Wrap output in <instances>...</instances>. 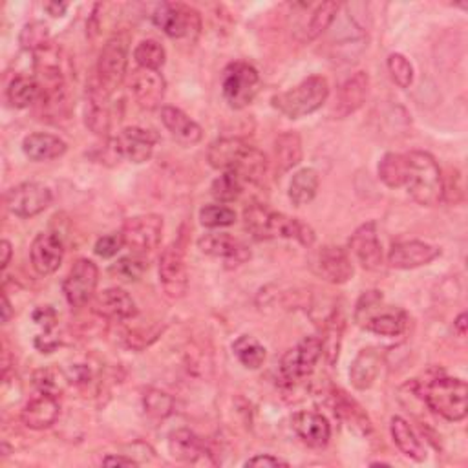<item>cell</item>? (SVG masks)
<instances>
[{"instance_id": "cell-55", "label": "cell", "mask_w": 468, "mask_h": 468, "mask_svg": "<svg viewBox=\"0 0 468 468\" xmlns=\"http://www.w3.org/2000/svg\"><path fill=\"white\" fill-rule=\"evenodd\" d=\"M0 251H3V260H0V265H3V269H6L10 265L12 255H13L12 244L8 240H3V244H0Z\"/></svg>"}, {"instance_id": "cell-25", "label": "cell", "mask_w": 468, "mask_h": 468, "mask_svg": "<svg viewBox=\"0 0 468 468\" xmlns=\"http://www.w3.org/2000/svg\"><path fill=\"white\" fill-rule=\"evenodd\" d=\"M383 350L377 348H364L350 368V381L357 390H368L377 381L381 368H383Z\"/></svg>"}, {"instance_id": "cell-56", "label": "cell", "mask_w": 468, "mask_h": 468, "mask_svg": "<svg viewBox=\"0 0 468 468\" xmlns=\"http://www.w3.org/2000/svg\"><path fill=\"white\" fill-rule=\"evenodd\" d=\"M466 320H468L466 313H461V315L455 318V322H454V327H455V332H457L459 337H464V335H466V325H468Z\"/></svg>"}, {"instance_id": "cell-53", "label": "cell", "mask_w": 468, "mask_h": 468, "mask_svg": "<svg viewBox=\"0 0 468 468\" xmlns=\"http://www.w3.org/2000/svg\"><path fill=\"white\" fill-rule=\"evenodd\" d=\"M105 466H137V461L125 455H107L103 459Z\"/></svg>"}, {"instance_id": "cell-31", "label": "cell", "mask_w": 468, "mask_h": 468, "mask_svg": "<svg viewBox=\"0 0 468 468\" xmlns=\"http://www.w3.org/2000/svg\"><path fill=\"white\" fill-rule=\"evenodd\" d=\"M392 438L394 443L397 445V448L410 459L413 461H423L427 457L425 446L420 445L419 438L415 436V432L412 430V427L408 425V420H404L403 417H394L392 419Z\"/></svg>"}, {"instance_id": "cell-40", "label": "cell", "mask_w": 468, "mask_h": 468, "mask_svg": "<svg viewBox=\"0 0 468 468\" xmlns=\"http://www.w3.org/2000/svg\"><path fill=\"white\" fill-rule=\"evenodd\" d=\"M339 4L337 3H322L320 6H316V10L313 12L308 28H306V37L309 40L316 39L318 35H322L327 28H330L339 13Z\"/></svg>"}, {"instance_id": "cell-27", "label": "cell", "mask_w": 468, "mask_h": 468, "mask_svg": "<svg viewBox=\"0 0 468 468\" xmlns=\"http://www.w3.org/2000/svg\"><path fill=\"white\" fill-rule=\"evenodd\" d=\"M68 145L61 137L46 132H35L24 137L22 151L31 161H52L66 152Z\"/></svg>"}, {"instance_id": "cell-8", "label": "cell", "mask_w": 468, "mask_h": 468, "mask_svg": "<svg viewBox=\"0 0 468 468\" xmlns=\"http://www.w3.org/2000/svg\"><path fill=\"white\" fill-rule=\"evenodd\" d=\"M121 237L125 246L135 255H145L161 244L163 238V218L158 214H142L128 218L123 223Z\"/></svg>"}, {"instance_id": "cell-14", "label": "cell", "mask_w": 468, "mask_h": 468, "mask_svg": "<svg viewBox=\"0 0 468 468\" xmlns=\"http://www.w3.org/2000/svg\"><path fill=\"white\" fill-rule=\"evenodd\" d=\"M117 158H126L132 163H145L152 158L158 135L142 126H126L117 137L110 139Z\"/></svg>"}, {"instance_id": "cell-30", "label": "cell", "mask_w": 468, "mask_h": 468, "mask_svg": "<svg viewBox=\"0 0 468 468\" xmlns=\"http://www.w3.org/2000/svg\"><path fill=\"white\" fill-rule=\"evenodd\" d=\"M276 169L280 172H288L302 161V139L295 132H286L278 135L274 143Z\"/></svg>"}, {"instance_id": "cell-17", "label": "cell", "mask_w": 468, "mask_h": 468, "mask_svg": "<svg viewBox=\"0 0 468 468\" xmlns=\"http://www.w3.org/2000/svg\"><path fill=\"white\" fill-rule=\"evenodd\" d=\"M350 247L364 269L379 271L383 267V246L379 242L376 221L360 225L350 238Z\"/></svg>"}, {"instance_id": "cell-45", "label": "cell", "mask_w": 468, "mask_h": 468, "mask_svg": "<svg viewBox=\"0 0 468 468\" xmlns=\"http://www.w3.org/2000/svg\"><path fill=\"white\" fill-rule=\"evenodd\" d=\"M143 404H145L147 413L156 419H165L167 415L172 413V408H174L172 397L160 390H149L143 397Z\"/></svg>"}, {"instance_id": "cell-37", "label": "cell", "mask_w": 468, "mask_h": 468, "mask_svg": "<svg viewBox=\"0 0 468 468\" xmlns=\"http://www.w3.org/2000/svg\"><path fill=\"white\" fill-rule=\"evenodd\" d=\"M379 178L390 189H399L408 179V161L404 154H386L379 163Z\"/></svg>"}, {"instance_id": "cell-50", "label": "cell", "mask_w": 468, "mask_h": 468, "mask_svg": "<svg viewBox=\"0 0 468 468\" xmlns=\"http://www.w3.org/2000/svg\"><path fill=\"white\" fill-rule=\"evenodd\" d=\"M33 322L42 327V332H54L57 325V313L50 306H42L33 311Z\"/></svg>"}, {"instance_id": "cell-36", "label": "cell", "mask_w": 468, "mask_h": 468, "mask_svg": "<svg viewBox=\"0 0 468 468\" xmlns=\"http://www.w3.org/2000/svg\"><path fill=\"white\" fill-rule=\"evenodd\" d=\"M334 406H335V412L341 419H344L346 423L357 430H360L362 434H368L371 430V425L368 420V415L362 412V408L353 401L350 399L344 392L341 390H334Z\"/></svg>"}, {"instance_id": "cell-38", "label": "cell", "mask_w": 468, "mask_h": 468, "mask_svg": "<svg viewBox=\"0 0 468 468\" xmlns=\"http://www.w3.org/2000/svg\"><path fill=\"white\" fill-rule=\"evenodd\" d=\"M232 351L247 369H258L265 360V348L251 335H242L232 342Z\"/></svg>"}, {"instance_id": "cell-35", "label": "cell", "mask_w": 468, "mask_h": 468, "mask_svg": "<svg viewBox=\"0 0 468 468\" xmlns=\"http://www.w3.org/2000/svg\"><path fill=\"white\" fill-rule=\"evenodd\" d=\"M342 334H344V318H342L341 311H334L325 320L324 337L320 339L322 355H325V359L330 364H335V360L339 359Z\"/></svg>"}, {"instance_id": "cell-57", "label": "cell", "mask_w": 468, "mask_h": 468, "mask_svg": "<svg viewBox=\"0 0 468 468\" xmlns=\"http://www.w3.org/2000/svg\"><path fill=\"white\" fill-rule=\"evenodd\" d=\"M12 316H13V309H12V304L8 300V295L4 293L3 295V324H8Z\"/></svg>"}, {"instance_id": "cell-19", "label": "cell", "mask_w": 468, "mask_h": 468, "mask_svg": "<svg viewBox=\"0 0 468 468\" xmlns=\"http://www.w3.org/2000/svg\"><path fill=\"white\" fill-rule=\"evenodd\" d=\"M165 79L158 70L139 68L132 74L130 91L137 105L147 110H154L161 105L165 98Z\"/></svg>"}, {"instance_id": "cell-16", "label": "cell", "mask_w": 468, "mask_h": 468, "mask_svg": "<svg viewBox=\"0 0 468 468\" xmlns=\"http://www.w3.org/2000/svg\"><path fill=\"white\" fill-rule=\"evenodd\" d=\"M313 269L330 284H346L353 276V264L342 247L325 246L316 251Z\"/></svg>"}, {"instance_id": "cell-20", "label": "cell", "mask_w": 468, "mask_h": 468, "mask_svg": "<svg viewBox=\"0 0 468 468\" xmlns=\"http://www.w3.org/2000/svg\"><path fill=\"white\" fill-rule=\"evenodd\" d=\"M441 255V249L427 242H399L390 249L388 264L395 269H415L434 262Z\"/></svg>"}, {"instance_id": "cell-32", "label": "cell", "mask_w": 468, "mask_h": 468, "mask_svg": "<svg viewBox=\"0 0 468 468\" xmlns=\"http://www.w3.org/2000/svg\"><path fill=\"white\" fill-rule=\"evenodd\" d=\"M108 98L105 93H101L96 86L91 88L90 91V100L86 105V114H84V121L86 126L98 135H107L108 128H110V114L108 108L105 105Z\"/></svg>"}, {"instance_id": "cell-12", "label": "cell", "mask_w": 468, "mask_h": 468, "mask_svg": "<svg viewBox=\"0 0 468 468\" xmlns=\"http://www.w3.org/2000/svg\"><path fill=\"white\" fill-rule=\"evenodd\" d=\"M52 204V191L40 183H21L6 193V207L19 218H33Z\"/></svg>"}, {"instance_id": "cell-49", "label": "cell", "mask_w": 468, "mask_h": 468, "mask_svg": "<svg viewBox=\"0 0 468 468\" xmlns=\"http://www.w3.org/2000/svg\"><path fill=\"white\" fill-rule=\"evenodd\" d=\"M383 304V293L381 291H368L360 297V300L357 302V309H355V320L360 324L373 309L379 308Z\"/></svg>"}, {"instance_id": "cell-24", "label": "cell", "mask_w": 468, "mask_h": 468, "mask_svg": "<svg viewBox=\"0 0 468 468\" xmlns=\"http://www.w3.org/2000/svg\"><path fill=\"white\" fill-rule=\"evenodd\" d=\"M93 311L108 320H130L137 315V306L126 291L119 288H110L100 293L96 300H93Z\"/></svg>"}, {"instance_id": "cell-46", "label": "cell", "mask_w": 468, "mask_h": 468, "mask_svg": "<svg viewBox=\"0 0 468 468\" xmlns=\"http://www.w3.org/2000/svg\"><path fill=\"white\" fill-rule=\"evenodd\" d=\"M388 70L399 88H410V84L413 82V66L404 56L392 54L388 57Z\"/></svg>"}, {"instance_id": "cell-51", "label": "cell", "mask_w": 468, "mask_h": 468, "mask_svg": "<svg viewBox=\"0 0 468 468\" xmlns=\"http://www.w3.org/2000/svg\"><path fill=\"white\" fill-rule=\"evenodd\" d=\"M61 341L59 337L54 334V332H42L37 339H35V348L40 351V353H52L59 348Z\"/></svg>"}, {"instance_id": "cell-52", "label": "cell", "mask_w": 468, "mask_h": 468, "mask_svg": "<svg viewBox=\"0 0 468 468\" xmlns=\"http://www.w3.org/2000/svg\"><path fill=\"white\" fill-rule=\"evenodd\" d=\"M246 466H264V468H273V466H290L288 461L278 459L274 455H255L249 461H246Z\"/></svg>"}, {"instance_id": "cell-13", "label": "cell", "mask_w": 468, "mask_h": 468, "mask_svg": "<svg viewBox=\"0 0 468 468\" xmlns=\"http://www.w3.org/2000/svg\"><path fill=\"white\" fill-rule=\"evenodd\" d=\"M152 22L172 39L191 37L202 26L198 12L185 4H161L152 15Z\"/></svg>"}, {"instance_id": "cell-11", "label": "cell", "mask_w": 468, "mask_h": 468, "mask_svg": "<svg viewBox=\"0 0 468 468\" xmlns=\"http://www.w3.org/2000/svg\"><path fill=\"white\" fill-rule=\"evenodd\" d=\"M322 357V344L318 337H306L291 348L280 362V373L288 383H299L311 376L316 362Z\"/></svg>"}, {"instance_id": "cell-33", "label": "cell", "mask_w": 468, "mask_h": 468, "mask_svg": "<svg viewBox=\"0 0 468 468\" xmlns=\"http://www.w3.org/2000/svg\"><path fill=\"white\" fill-rule=\"evenodd\" d=\"M40 84L35 75H17L8 88V101L15 108H28L40 100Z\"/></svg>"}, {"instance_id": "cell-39", "label": "cell", "mask_w": 468, "mask_h": 468, "mask_svg": "<svg viewBox=\"0 0 468 468\" xmlns=\"http://www.w3.org/2000/svg\"><path fill=\"white\" fill-rule=\"evenodd\" d=\"M134 59H135L139 68L160 70L165 65L167 54H165V48L158 40L147 39V40H142L135 46Z\"/></svg>"}, {"instance_id": "cell-34", "label": "cell", "mask_w": 468, "mask_h": 468, "mask_svg": "<svg viewBox=\"0 0 468 468\" xmlns=\"http://www.w3.org/2000/svg\"><path fill=\"white\" fill-rule=\"evenodd\" d=\"M318 183L320 178L313 169H300L299 172H295L290 183V200L293 202V205L302 207L309 204L316 196Z\"/></svg>"}, {"instance_id": "cell-15", "label": "cell", "mask_w": 468, "mask_h": 468, "mask_svg": "<svg viewBox=\"0 0 468 468\" xmlns=\"http://www.w3.org/2000/svg\"><path fill=\"white\" fill-rule=\"evenodd\" d=\"M63 256H65V244L57 232L52 230L40 232L31 242L30 247L31 265L40 276H48L56 273L63 264Z\"/></svg>"}, {"instance_id": "cell-1", "label": "cell", "mask_w": 468, "mask_h": 468, "mask_svg": "<svg viewBox=\"0 0 468 468\" xmlns=\"http://www.w3.org/2000/svg\"><path fill=\"white\" fill-rule=\"evenodd\" d=\"M209 163L223 172L237 174L242 181L258 183L267 172V158L262 151L240 137H221L209 147Z\"/></svg>"}, {"instance_id": "cell-10", "label": "cell", "mask_w": 468, "mask_h": 468, "mask_svg": "<svg viewBox=\"0 0 468 468\" xmlns=\"http://www.w3.org/2000/svg\"><path fill=\"white\" fill-rule=\"evenodd\" d=\"M160 284L170 299H181L189 291V273L179 242L170 244L160 256Z\"/></svg>"}, {"instance_id": "cell-21", "label": "cell", "mask_w": 468, "mask_h": 468, "mask_svg": "<svg viewBox=\"0 0 468 468\" xmlns=\"http://www.w3.org/2000/svg\"><path fill=\"white\" fill-rule=\"evenodd\" d=\"M57 417H59L57 395L42 394V392H39L37 397L30 399L28 404L21 412L22 423L30 430H46V429H50L52 425H56Z\"/></svg>"}, {"instance_id": "cell-5", "label": "cell", "mask_w": 468, "mask_h": 468, "mask_svg": "<svg viewBox=\"0 0 468 468\" xmlns=\"http://www.w3.org/2000/svg\"><path fill=\"white\" fill-rule=\"evenodd\" d=\"M466 383L455 377H434L423 388V399L429 408L454 423L466 417Z\"/></svg>"}, {"instance_id": "cell-2", "label": "cell", "mask_w": 468, "mask_h": 468, "mask_svg": "<svg viewBox=\"0 0 468 468\" xmlns=\"http://www.w3.org/2000/svg\"><path fill=\"white\" fill-rule=\"evenodd\" d=\"M246 227L258 240L288 238L309 247L315 242V232L309 225L299 218H290L282 212H276L262 204H253L244 212Z\"/></svg>"}, {"instance_id": "cell-42", "label": "cell", "mask_w": 468, "mask_h": 468, "mask_svg": "<svg viewBox=\"0 0 468 468\" xmlns=\"http://www.w3.org/2000/svg\"><path fill=\"white\" fill-rule=\"evenodd\" d=\"M149 264L139 256V255H130V256H123L119 258L112 267H110V274L114 278L123 280V282H135V280L142 278L147 271Z\"/></svg>"}, {"instance_id": "cell-18", "label": "cell", "mask_w": 468, "mask_h": 468, "mask_svg": "<svg viewBox=\"0 0 468 468\" xmlns=\"http://www.w3.org/2000/svg\"><path fill=\"white\" fill-rule=\"evenodd\" d=\"M198 247L204 255L225 260L234 265L244 264L251 258L249 247L242 240L234 238L229 232L204 234V237L198 240Z\"/></svg>"}, {"instance_id": "cell-26", "label": "cell", "mask_w": 468, "mask_h": 468, "mask_svg": "<svg viewBox=\"0 0 468 468\" xmlns=\"http://www.w3.org/2000/svg\"><path fill=\"white\" fill-rule=\"evenodd\" d=\"M368 86H369V77L366 72H357L350 79H346V82L341 86L339 100L334 110L339 119L355 114L364 105L368 96Z\"/></svg>"}, {"instance_id": "cell-54", "label": "cell", "mask_w": 468, "mask_h": 468, "mask_svg": "<svg viewBox=\"0 0 468 468\" xmlns=\"http://www.w3.org/2000/svg\"><path fill=\"white\" fill-rule=\"evenodd\" d=\"M44 10L48 12V15H52V17H63L68 10V4L66 3H46Z\"/></svg>"}, {"instance_id": "cell-28", "label": "cell", "mask_w": 468, "mask_h": 468, "mask_svg": "<svg viewBox=\"0 0 468 468\" xmlns=\"http://www.w3.org/2000/svg\"><path fill=\"white\" fill-rule=\"evenodd\" d=\"M381 308V306H379ZM379 308L373 309L362 322L360 325L366 327L368 332L381 335V337H397L401 334H404L406 330V313L401 309H385V311H377Z\"/></svg>"}, {"instance_id": "cell-23", "label": "cell", "mask_w": 468, "mask_h": 468, "mask_svg": "<svg viewBox=\"0 0 468 468\" xmlns=\"http://www.w3.org/2000/svg\"><path fill=\"white\" fill-rule=\"evenodd\" d=\"M293 430L311 448H322L330 443L332 427L327 419L316 412H299L293 415Z\"/></svg>"}, {"instance_id": "cell-9", "label": "cell", "mask_w": 468, "mask_h": 468, "mask_svg": "<svg viewBox=\"0 0 468 468\" xmlns=\"http://www.w3.org/2000/svg\"><path fill=\"white\" fill-rule=\"evenodd\" d=\"M100 282V269L88 258L77 260L63 282V293L72 308H84Z\"/></svg>"}, {"instance_id": "cell-43", "label": "cell", "mask_w": 468, "mask_h": 468, "mask_svg": "<svg viewBox=\"0 0 468 468\" xmlns=\"http://www.w3.org/2000/svg\"><path fill=\"white\" fill-rule=\"evenodd\" d=\"M19 40L24 50L40 52L46 48V46H48V40H50L48 26H46L44 22H30L22 28Z\"/></svg>"}, {"instance_id": "cell-22", "label": "cell", "mask_w": 468, "mask_h": 468, "mask_svg": "<svg viewBox=\"0 0 468 468\" xmlns=\"http://www.w3.org/2000/svg\"><path fill=\"white\" fill-rule=\"evenodd\" d=\"M161 123L181 147H195L202 142L204 137L202 126L176 107L161 108Z\"/></svg>"}, {"instance_id": "cell-44", "label": "cell", "mask_w": 468, "mask_h": 468, "mask_svg": "<svg viewBox=\"0 0 468 468\" xmlns=\"http://www.w3.org/2000/svg\"><path fill=\"white\" fill-rule=\"evenodd\" d=\"M200 221L204 227H229L237 221V212L225 205H207L200 211Z\"/></svg>"}, {"instance_id": "cell-4", "label": "cell", "mask_w": 468, "mask_h": 468, "mask_svg": "<svg viewBox=\"0 0 468 468\" xmlns=\"http://www.w3.org/2000/svg\"><path fill=\"white\" fill-rule=\"evenodd\" d=\"M330 98V84L322 75H311L295 88L273 98V107L290 119H300L322 108Z\"/></svg>"}, {"instance_id": "cell-7", "label": "cell", "mask_w": 468, "mask_h": 468, "mask_svg": "<svg viewBox=\"0 0 468 468\" xmlns=\"http://www.w3.org/2000/svg\"><path fill=\"white\" fill-rule=\"evenodd\" d=\"M260 90L258 70L244 61L232 63L225 68L221 77V93L227 105L234 110L249 107Z\"/></svg>"}, {"instance_id": "cell-6", "label": "cell", "mask_w": 468, "mask_h": 468, "mask_svg": "<svg viewBox=\"0 0 468 468\" xmlns=\"http://www.w3.org/2000/svg\"><path fill=\"white\" fill-rule=\"evenodd\" d=\"M128 68V37L114 35L107 40L98 59L96 68V88L110 98L123 84Z\"/></svg>"}, {"instance_id": "cell-41", "label": "cell", "mask_w": 468, "mask_h": 468, "mask_svg": "<svg viewBox=\"0 0 468 468\" xmlns=\"http://www.w3.org/2000/svg\"><path fill=\"white\" fill-rule=\"evenodd\" d=\"M242 189H244V181L232 172H223L220 178H216L212 181V186H211V195L218 200V202H234L240 195H242Z\"/></svg>"}, {"instance_id": "cell-48", "label": "cell", "mask_w": 468, "mask_h": 468, "mask_svg": "<svg viewBox=\"0 0 468 468\" xmlns=\"http://www.w3.org/2000/svg\"><path fill=\"white\" fill-rule=\"evenodd\" d=\"M123 247H125V240L121 237V232H112V234H107V237L100 238L96 242V247H93V251H96V255L101 256V258H112Z\"/></svg>"}, {"instance_id": "cell-29", "label": "cell", "mask_w": 468, "mask_h": 468, "mask_svg": "<svg viewBox=\"0 0 468 468\" xmlns=\"http://www.w3.org/2000/svg\"><path fill=\"white\" fill-rule=\"evenodd\" d=\"M169 450L170 455L181 463H198L209 454L205 441L198 438L195 432L185 429L170 434Z\"/></svg>"}, {"instance_id": "cell-47", "label": "cell", "mask_w": 468, "mask_h": 468, "mask_svg": "<svg viewBox=\"0 0 468 468\" xmlns=\"http://www.w3.org/2000/svg\"><path fill=\"white\" fill-rule=\"evenodd\" d=\"M33 383L39 388V392L57 395L61 392V388H63L61 371H57L54 368H42L33 376Z\"/></svg>"}, {"instance_id": "cell-3", "label": "cell", "mask_w": 468, "mask_h": 468, "mask_svg": "<svg viewBox=\"0 0 468 468\" xmlns=\"http://www.w3.org/2000/svg\"><path fill=\"white\" fill-rule=\"evenodd\" d=\"M406 156L408 161V193L423 207H436L443 200V176L438 161L423 151H412Z\"/></svg>"}]
</instances>
